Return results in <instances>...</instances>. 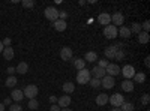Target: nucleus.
I'll return each mask as SVG.
<instances>
[{"instance_id":"nucleus-46","label":"nucleus","mask_w":150,"mask_h":111,"mask_svg":"<svg viewBox=\"0 0 150 111\" xmlns=\"http://www.w3.org/2000/svg\"><path fill=\"white\" fill-rule=\"evenodd\" d=\"M0 111H5V105L3 104H0Z\"/></svg>"},{"instance_id":"nucleus-10","label":"nucleus","mask_w":150,"mask_h":111,"mask_svg":"<svg viewBox=\"0 0 150 111\" xmlns=\"http://www.w3.org/2000/svg\"><path fill=\"white\" fill-rule=\"evenodd\" d=\"M60 57H62V60H65V62L72 60V59H74L72 48H69V47H63V48L60 50Z\"/></svg>"},{"instance_id":"nucleus-1","label":"nucleus","mask_w":150,"mask_h":111,"mask_svg":"<svg viewBox=\"0 0 150 111\" xmlns=\"http://www.w3.org/2000/svg\"><path fill=\"white\" fill-rule=\"evenodd\" d=\"M108 102L112 105V108H120L122 104L125 102V96L120 93H114V95L108 96Z\"/></svg>"},{"instance_id":"nucleus-28","label":"nucleus","mask_w":150,"mask_h":111,"mask_svg":"<svg viewBox=\"0 0 150 111\" xmlns=\"http://www.w3.org/2000/svg\"><path fill=\"white\" fill-rule=\"evenodd\" d=\"M134 104L132 102H123L120 107V111H134Z\"/></svg>"},{"instance_id":"nucleus-35","label":"nucleus","mask_w":150,"mask_h":111,"mask_svg":"<svg viewBox=\"0 0 150 111\" xmlns=\"http://www.w3.org/2000/svg\"><path fill=\"white\" fill-rule=\"evenodd\" d=\"M9 111H23L20 104H11L9 105Z\"/></svg>"},{"instance_id":"nucleus-43","label":"nucleus","mask_w":150,"mask_h":111,"mask_svg":"<svg viewBox=\"0 0 150 111\" xmlns=\"http://www.w3.org/2000/svg\"><path fill=\"white\" fill-rule=\"evenodd\" d=\"M50 101H51V104H56L57 102V98L54 95H51V96H50Z\"/></svg>"},{"instance_id":"nucleus-31","label":"nucleus","mask_w":150,"mask_h":111,"mask_svg":"<svg viewBox=\"0 0 150 111\" xmlns=\"http://www.w3.org/2000/svg\"><path fill=\"white\" fill-rule=\"evenodd\" d=\"M21 5H23L24 8L30 9V8H35V6H36V2H35V0H23Z\"/></svg>"},{"instance_id":"nucleus-33","label":"nucleus","mask_w":150,"mask_h":111,"mask_svg":"<svg viewBox=\"0 0 150 111\" xmlns=\"http://www.w3.org/2000/svg\"><path fill=\"white\" fill-rule=\"evenodd\" d=\"M125 56H126L125 50H117V51H116V57H114V59H117V60H123V59H125Z\"/></svg>"},{"instance_id":"nucleus-18","label":"nucleus","mask_w":150,"mask_h":111,"mask_svg":"<svg viewBox=\"0 0 150 111\" xmlns=\"http://www.w3.org/2000/svg\"><path fill=\"white\" fill-rule=\"evenodd\" d=\"M27 71H29V65L26 63V62H20V63L17 65V68H15V72L21 74V75L27 74Z\"/></svg>"},{"instance_id":"nucleus-4","label":"nucleus","mask_w":150,"mask_h":111,"mask_svg":"<svg viewBox=\"0 0 150 111\" xmlns=\"http://www.w3.org/2000/svg\"><path fill=\"white\" fill-rule=\"evenodd\" d=\"M44 15H45V18L47 20H50V21H56V20H59V11L54 8V6H48V8H45V11H44Z\"/></svg>"},{"instance_id":"nucleus-37","label":"nucleus","mask_w":150,"mask_h":111,"mask_svg":"<svg viewBox=\"0 0 150 111\" xmlns=\"http://www.w3.org/2000/svg\"><path fill=\"white\" fill-rule=\"evenodd\" d=\"M108 63H110V62L105 60V59H104V60H98V66H99V68H102V69H105V68L108 66Z\"/></svg>"},{"instance_id":"nucleus-15","label":"nucleus","mask_w":150,"mask_h":111,"mask_svg":"<svg viewBox=\"0 0 150 111\" xmlns=\"http://www.w3.org/2000/svg\"><path fill=\"white\" fill-rule=\"evenodd\" d=\"M53 26H54V29H56L57 32H65L66 27H68V24H66V21H63V20H56V21L53 23Z\"/></svg>"},{"instance_id":"nucleus-22","label":"nucleus","mask_w":150,"mask_h":111,"mask_svg":"<svg viewBox=\"0 0 150 111\" xmlns=\"http://www.w3.org/2000/svg\"><path fill=\"white\" fill-rule=\"evenodd\" d=\"M62 89H63V92H65L66 95H71V93L75 90V84H74V83H71V81H66V83H63Z\"/></svg>"},{"instance_id":"nucleus-19","label":"nucleus","mask_w":150,"mask_h":111,"mask_svg":"<svg viewBox=\"0 0 150 111\" xmlns=\"http://www.w3.org/2000/svg\"><path fill=\"white\" fill-rule=\"evenodd\" d=\"M3 57H5V60H12L14 59V56H15V53H14V48H11V47H6V48H3Z\"/></svg>"},{"instance_id":"nucleus-25","label":"nucleus","mask_w":150,"mask_h":111,"mask_svg":"<svg viewBox=\"0 0 150 111\" xmlns=\"http://www.w3.org/2000/svg\"><path fill=\"white\" fill-rule=\"evenodd\" d=\"M137 36H138V42H140V44H147V42L150 41V36H149V33H146V32H140Z\"/></svg>"},{"instance_id":"nucleus-24","label":"nucleus","mask_w":150,"mask_h":111,"mask_svg":"<svg viewBox=\"0 0 150 111\" xmlns=\"http://www.w3.org/2000/svg\"><path fill=\"white\" fill-rule=\"evenodd\" d=\"M84 62H90V63H93V62H98V54H96L95 51H89V53H86Z\"/></svg>"},{"instance_id":"nucleus-16","label":"nucleus","mask_w":150,"mask_h":111,"mask_svg":"<svg viewBox=\"0 0 150 111\" xmlns=\"http://www.w3.org/2000/svg\"><path fill=\"white\" fill-rule=\"evenodd\" d=\"M119 36L120 38H123V39H128V38H131V30H129V27H126V26H120V29H119Z\"/></svg>"},{"instance_id":"nucleus-11","label":"nucleus","mask_w":150,"mask_h":111,"mask_svg":"<svg viewBox=\"0 0 150 111\" xmlns=\"http://www.w3.org/2000/svg\"><path fill=\"white\" fill-rule=\"evenodd\" d=\"M90 75H93V78H96V80H102L107 74H105V69L99 68V66H95V68L90 71Z\"/></svg>"},{"instance_id":"nucleus-2","label":"nucleus","mask_w":150,"mask_h":111,"mask_svg":"<svg viewBox=\"0 0 150 111\" xmlns=\"http://www.w3.org/2000/svg\"><path fill=\"white\" fill-rule=\"evenodd\" d=\"M90 78H92V75H90V71L89 69H81L77 74V83L78 84H87V83L90 81Z\"/></svg>"},{"instance_id":"nucleus-5","label":"nucleus","mask_w":150,"mask_h":111,"mask_svg":"<svg viewBox=\"0 0 150 111\" xmlns=\"http://www.w3.org/2000/svg\"><path fill=\"white\" fill-rule=\"evenodd\" d=\"M104 36L107 39H116L117 38V27L112 26V24H108V26L104 27Z\"/></svg>"},{"instance_id":"nucleus-9","label":"nucleus","mask_w":150,"mask_h":111,"mask_svg":"<svg viewBox=\"0 0 150 111\" xmlns=\"http://www.w3.org/2000/svg\"><path fill=\"white\" fill-rule=\"evenodd\" d=\"M111 23H112V26H123V23H125V17L122 12H114V14L111 15Z\"/></svg>"},{"instance_id":"nucleus-36","label":"nucleus","mask_w":150,"mask_h":111,"mask_svg":"<svg viewBox=\"0 0 150 111\" xmlns=\"http://www.w3.org/2000/svg\"><path fill=\"white\" fill-rule=\"evenodd\" d=\"M141 30L146 32V33H149V30H150V21H144L141 24Z\"/></svg>"},{"instance_id":"nucleus-3","label":"nucleus","mask_w":150,"mask_h":111,"mask_svg":"<svg viewBox=\"0 0 150 111\" xmlns=\"http://www.w3.org/2000/svg\"><path fill=\"white\" fill-rule=\"evenodd\" d=\"M23 93H24V98L35 99V98L38 96V93H39V89H38L35 84H29V86H26V89L23 90Z\"/></svg>"},{"instance_id":"nucleus-20","label":"nucleus","mask_w":150,"mask_h":111,"mask_svg":"<svg viewBox=\"0 0 150 111\" xmlns=\"http://www.w3.org/2000/svg\"><path fill=\"white\" fill-rule=\"evenodd\" d=\"M71 62L74 63L75 69H78V71H81V69H86V62H84V59H72Z\"/></svg>"},{"instance_id":"nucleus-42","label":"nucleus","mask_w":150,"mask_h":111,"mask_svg":"<svg viewBox=\"0 0 150 111\" xmlns=\"http://www.w3.org/2000/svg\"><path fill=\"white\" fill-rule=\"evenodd\" d=\"M144 65H146V68H150V57H149V56H147L146 60H144Z\"/></svg>"},{"instance_id":"nucleus-6","label":"nucleus","mask_w":150,"mask_h":111,"mask_svg":"<svg viewBox=\"0 0 150 111\" xmlns=\"http://www.w3.org/2000/svg\"><path fill=\"white\" fill-rule=\"evenodd\" d=\"M105 74L107 75H110V77H117L119 74H120V68H119V65H116V63H108V66L105 68Z\"/></svg>"},{"instance_id":"nucleus-45","label":"nucleus","mask_w":150,"mask_h":111,"mask_svg":"<svg viewBox=\"0 0 150 111\" xmlns=\"http://www.w3.org/2000/svg\"><path fill=\"white\" fill-rule=\"evenodd\" d=\"M3 48H5V47H3V44H2V41H0V54H2V53H3Z\"/></svg>"},{"instance_id":"nucleus-47","label":"nucleus","mask_w":150,"mask_h":111,"mask_svg":"<svg viewBox=\"0 0 150 111\" xmlns=\"http://www.w3.org/2000/svg\"><path fill=\"white\" fill-rule=\"evenodd\" d=\"M60 111H72V110H71V108H62Z\"/></svg>"},{"instance_id":"nucleus-21","label":"nucleus","mask_w":150,"mask_h":111,"mask_svg":"<svg viewBox=\"0 0 150 111\" xmlns=\"http://www.w3.org/2000/svg\"><path fill=\"white\" fill-rule=\"evenodd\" d=\"M96 104H98L99 107L107 105V104H108V95H105V93L98 95V96H96Z\"/></svg>"},{"instance_id":"nucleus-13","label":"nucleus","mask_w":150,"mask_h":111,"mask_svg":"<svg viewBox=\"0 0 150 111\" xmlns=\"http://www.w3.org/2000/svg\"><path fill=\"white\" fill-rule=\"evenodd\" d=\"M71 96L69 95H65V96H60L59 99H57V105L60 107V108H68L69 105H71Z\"/></svg>"},{"instance_id":"nucleus-8","label":"nucleus","mask_w":150,"mask_h":111,"mask_svg":"<svg viewBox=\"0 0 150 111\" xmlns=\"http://www.w3.org/2000/svg\"><path fill=\"white\" fill-rule=\"evenodd\" d=\"M114 84H116L114 78H112V77H110V75H105V77L101 80V87H104L105 90H110V89H112V87H114Z\"/></svg>"},{"instance_id":"nucleus-40","label":"nucleus","mask_w":150,"mask_h":111,"mask_svg":"<svg viewBox=\"0 0 150 111\" xmlns=\"http://www.w3.org/2000/svg\"><path fill=\"white\" fill-rule=\"evenodd\" d=\"M50 111H60V107L57 104H53L51 107H50Z\"/></svg>"},{"instance_id":"nucleus-27","label":"nucleus","mask_w":150,"mask_h":111,"mask_svg":"<svg viewBox=\"0 0 150 111\" xmlns=\"http://www.w3.org/2000/svg\"><path fill=\"white\" fill-rule=\"evenodd\" d=\"M134 81H135V83H144V81H146V74H144V72H135Z\"/></svg>"},{"instance_id":"nucleus-38","label":"nucleus","mask_w":150,"mask_h":111,"mask_svg":"<svg viewBox=\"0 0 150 111\" xmlns=\"http://www.w3.org/2000/svg\"><path fill=\"white\" fill-rule=\"evenodd\" d=\"M66 18H68V12L66 11H59V20L66 21Z\"/></svg>"},{"instance_id":"nucleus-26","label":"nucleus","mask_w":150,"mask_h":111,"mask_svg":"<svg viewBox=\"0 0 150 111\" xmlns=\"http://www.w3.org/2000/svg\"><path fill=\"white\" fill-rule=\"evenodd\" d=\"M15 84H17V77H14V75H9L5 81V86L6 87H11V89L15 87Z\"/></svg>"},{"instance_id":"nucleus-30","label":"nucleus","mask_w":150,"mask_h":111,"mask_svg":"<svg viewBox=\"0 0 150 111\" xmlns=\"http://www.w3.org/2000/svg\"><path fill=\"white\" fill-rule=\"evenodd\" d=\"M27 107L30 108V110H38L39 108V102H38V99L35 98V99H29V104H27Z\"/></svg>"},{"instance_id":"nucleus-34","label":"nucleus","mask_w":150,"mask_h":111,"mask_svg":"<svg viewBox=\"0 0 150 111\" xmlns=\"http://www.w3.org/2000/svg\"><path fill=\"white\" fill-rule=\"evenodd\" d=\"M149 102H150V95L149 93H144L141 96V104L143 105H149Z\"/></svg>"},{"instance_id":"nucleus-23","label":"nucleus","mask_w":150,"mask_h":111,"mask_svg":"<svg viewBox=\"0 0 150 111\" xmlns=\"http://www.w3.org/2000/svg\"><path fill=\"white\" fill-rule=\"evenodd\" d=\"M116 51H117V50H116L112 45L107 47V48H105V57H107V59H114V57H116Z\"/></svg>"},{"instance_id":"nucleus-44","label":"nucleus","mask_w":150,"mask_h":111,"mask_svg":"<svg viewBox=\"0 0 150 111\" xmlns=\"http://www.w3.org/2000/svg\"><path fill=\"white\" fill-rule=\"evenodd\" d=\"M11 102H12V99H11V98H6V99H5V102H3V105L6 107V105H11Z\"/></svg>"},{"instance_id":"nucleus-39","label":"nucleus","mask_w":150,"mask_h":111,"mask_svg":"<svg viewBox=\"0 0 150 111\" xmlns=\"http://www.w3.org/2000/svg\"><path fill=\"white\" fill-rule=\"evenodd\" d=\"M2 44H3V47L6 48V47H11V44H12V39L9 38V36H6V38L2 41Z\"/></svg>"},{"instance_id":"nucleus-7","label":"nucleus","mask_w":150,"mask_h":111,"mask_svg":"<svg viewBox=\"0 0 150 111\" xmlns=\"http://www.w3.org/2000/svg\"><path fill=\"white\" fill-rule=\"evenodd\" d=\"M120 74H123V77L126 78V80H132L134 75H135V69H134V66L126 65V66H123V68L120 69Z\"/></svg>"},{"instance_id":"nucleus-17","label":"nucleus","mask_w":150,"mask_h":111,"mask_svg":"<svg viewBox=\"0 0 150 111\" xmlns=\"http://www.w3.org/2000/svg\"><path fill=\"white\" fill-rule=\"evenodd\" d=\"M120 86H122V89H123L125 92H134V89H135V86H134V81H132V80H125Z\"/></svg>"},{"instance_id":"nucleus-48","label":"nucleus","mask_w":150,"mask_h":111,"mask_svg":"<svg viewBox=\"0 0 150 111\" xmlns=\"http://www.w3.org/2000/svg\"><path fill=\"white\" fill-rule=\"evenodd\" d=\"M111 111H120V108H111Z\"/></svg>"},{"instance_id":"nucleus-29","label":"nucleus","mask_w":150,"mask_h":111,"mask_svg":"<svg viewBox=\"0 0 150 111\" xmlns=\"http://www.w3.org/2000/svg\"><path fill=\"white\" fill-rule=\"evenodd\" d=\"M129 30H131V33H135V35H138L140 32H143V30H141V24H140V23H134L132 26H131V29H129Z\"/></svg>"},{"instance_id":"nucleus-14","label":"nucleus","mask_w":150,"mask_h":111,"mask_svg":"<svg viewBox=\"0 0 150 111\" xmlns=\"http://www.w3.org/2000/svg\"><path fill=\"white\" fill-rule=\"evenodd\" d=\"M11 99H14L15 102H21V101L24 99V93H23V90H20V89H14V90H12V93H11Z\"/></svg>"},{"instance_id":"nucleus-32","label":"nucleus","mask_w":150,"mask_h":111,"mask_svg":"<svg viewBox=\"0 0 150 111\" xmlns=\"http://www.w3.org/2000/svg\"><path fill=\"white\" fill-rule=\"evenodd\" d=\"M90 86L93 89H101V80H96V78H90Z\"/></svg>"},{"instance_id":"nucleus-41","label":"nucleus","mask_w":150,"mask_h":111,"mask_svg":"<svg viewBox=\"0 0 150 111\" xmlns=\"http://www.w3.org/2000/svg\"><path fill=\"white\" fill-rule=\"evenodd\" d=\"M8 74H9V75H14V74H15V68L9 66V68H8Z\"/></svg>"},{"instance_id":"nucleus-12","label":"nucleus","mask_w":150,"mask_h":111,"mask_svg":"<svg viewBox=\"0 0 150 111\" xmlns=\"http://www.w3.org/2000/svg\"><path fill=\"white\" fill-rule=\"evenodd\" d=\"M98 23L104 27L108 26V24H111V15L107 14V12H102V14H99V17H98Z\"/></svg>"}]
</instances>
